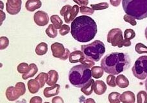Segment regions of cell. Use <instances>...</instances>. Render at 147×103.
Masks as SVG:
<instances>
[{
    "label": "cell",
    "mask_w": 147,
    "mask_h": 103,
    "mask_svg": "<svg viewBox=\"0 0 147 103\" xmlns=\"http://www.w3.org/2000/svg\"><path fill=\"white\" fill-rule=\"evenodd\" d=\"M51 49L54 57L60 58L64 55L66 49H65L64 45L61 43L55 42L51 44Z\"/></svg>",
    "instance_id": "12"
},
{
    "label": "cell",
    "mask_w": 147,
    "mask_h": 103,
    "mask_svg": "<svg viewBox=\"0 0 147 103\" xmlns=\"http://www.w3.org/2000/svg\"><path fill=\"white\" fill-rule=\"evenodd\" d=\"M94 80L91 79V80L84 85L83 87L81 88V92L86 95V96H90L92 93V91L94 90Z\"/></svg>",
    "instance_id": "22"
},
{
    "label": "cell",
    "mask_w": 147,
    "mask_h": 103,
    "mask_svg": "<svg viewBox=\"0 0 147 103\" xmlns=\"http://www.w3.org/2000/svg\"><path fill=\"white\" fill-rule=\"evenodd\" d=\"M120 101L121 102H135V95L131 91H125L120 95Z\"/></svg>",
    "instance_id": "17"
},
{
    "label": "cell",
    "mask_w": 147,
    "mask_h": 103,
    "mask_svg": "<svg viewBox=\"0 0 147 103\" xmlns=\"http://www.w3.org/2000/svg\"><path fill=\"white\" fill-rule=\"evenodd\" d=\"M48 79L46 83L49 86H53L56 84L59 80V74L56 70H51L48 72Z\"/></svg>",
    "instance_id": "18"
},
{
    "label": "cell",
    "mask_w": 147,
    "mask_h": 103,
    "mask_svg": "<svg viewBox=\"0 0 147 103\" xmlns=\"http://www.w3.org/2000/svg\"><path fill=\"white\" fill-rule=\"evenodd\" d=\"M116 82L117 85L121 88H125L129 86V81L127 79V77H125L124 75H118V77L116 78Z\"/></svg>",
    "instance_id": "21"
},
{
    "label": "cell",
    "mask_w": 147,
    "mask_h": 103,
    "mask_svg": "<svg viewBox=\"0 0 147 103\" xmlns=\"http://www.w3.org/2000/svg\"><path fill=\"white\" fill-rule=\"evenodd\" d=\"M60 89H61V86L59 84H55L53 86H50V87H46L45 88L43 91V95L46 98H50L58 95Z\"/></svg>",
    "instance_id": "13"
},
{
    "label": "cell",
    "mask_w": 147,
    "mask_h": 103,
    "mask_svg": "<svg viewBox=\"0 0 147 103\" xmlns=\"http://www.w3.org/2000/svg\"><path fill=\"white\" fill-rule=\"evenodd\" d=\"M21 5L22 0H7V11L10 15L18 14L21 11Z\"/></svg>",
    "instance_id": "9"
},
{
    "label": "cell",
    "mask_w": 147,
    "mask_h": 103,
    "mask_svg": "<svg viewBox=\"0 0 147 103\" xmlns=\"http://www.w3.org/2000/svg\"><path fill=\"white\" fill-rule=\"evenodd\" d=\"M85 56H86L82 51L78 50L75 51L70 53V55L69 56V60L70 62V63L71 64L78 63V62H80L82 60V59L85 57Z\"/></svg>",
    "instance_id": "16"
},
{
    "label": "cell",
    "mask_w": 147,
    "mask_h": 103,
    "mask_svg": "<svg viewBox=\"0 0 147 103\" xmlns=\"http://www.w3.org/2000/svg\"><path fill=\"white\" fill-rule=\"evenodd\" d=\"M109 7V5L107 2H102L96 5H91V7L94 10H104L106 9H108Z\"/></svg>",
    "instance_id": "30"
},
{
    "label": "cell",
    "mask_w": 147,
    "mask_h": 103,
    "mask_svg": "<svg viewBox=\"0 0 147 103\" xmlns=\"http://www.w3.org/2000/svg\"><path fill=\"white\" fill-rule=\"evenodd\" d=\"M134 76L140 80L147 78V56H140L136 60L132 68Z\"/></svg>",
    "instance_id": "6"
},
{
    "label": "cell",
    "mask_w": 147,
    "mask_h": 103,
    "mask_svg": "<svg viewBox=\"0 0 147 103\" xmlns=\"http://www.w3.org/2000/svg\"><path fill=\"white\" fill-rule=\"evenodd\" d=\"M48 79V74H46L45 72H40V74L38 75L36 78H35V80L39 83L40 88L44 87L46 83L47 82Z\"/></svg>",
    "instance_id": "26"
},
{
    "label": "cell",
    "mask_w": 147,
    "mask_h": 103,
    "mask_svg": "<svg viewBox=\"0 0 147 103\" xmlns=\"http://www.w3.org/2000/svg\"><path fill=\"white\" fill-rule=\"evenodd\" d=\"M123 37L121 29L113 28L107 34V42L111 43L113 47L118 46L119 48L123 47Z\"/></svg>",
    "instance_id": "8"
},
{
    "label": "cell",
    "mask_w": 147,
    "mask_h": 103,
    "mask_svg": "<svg viewBox=\"0 0 147 103\" xmlns=\"http://www.w3.org/2000/svg\"><path fill=\"white\" fill-rule=\"evenodd\" d=\"M30 69L25 74H23L22 76V78L24 80H26L28 79L29 78H32L37 74L38 72V67L36 64H31L29 65Z\"/></svg>",
    "instance_id": "20"
},
{
    "label": "cell",
    "mask_w": 147,
    "mask_h": 103,
    "mask_svg": "<svg viewBox=\"0 0 147 103\" xmlns=\"http://www.w3.org/2000/svg\"><path fill=\"white\" fill-rule=\"evenodd\" d=\"M30 69V66L26 63H21L18 65V71L20 74H25Z\"/></svg>",
    "instance_id": "32"
},
{
    "label": "cell",
    "mask_w": 147,
    "mask_h": 103,
    "mask_svg": "<svg viewBox=\"0 0 147 103\" xmlns=\"http://www.w3.org/2000/svg\"><path fill=\"white\" fill-rule=\"evenodd\" d=\"M116 77L114 76V75L113 74H109L108 76L107 77V80H106V81H107V85L111 86V87H116L117 84H116Z\"/></svg>",
    "instance_id": "35"
},
{
    "label": "cell",
    "mask_w": 147,
    "mask_h": 103,
    "mask_svg": "<svg viewBox=\"0 0 147 103\" xmlns=\"http://www.w3.org/2000/svg\"><path fill=\"white\" fill-rule=\"evenodd\" d=\"M48 52V44L46 42H40L35 48V53L39 56L45 55Z\"/></svg>",
    "instance_id": "23"
},
{
    "label": "cell",
    "mask_w": 147,
    "mask_h": 103,
    "mask_svg": "<svg viewBox=\"0 0 147 103\" xmlns=\"http://www.w3.org/2000/svg\"><path fill=\"white\" fill-rule=\"evenodd\" d=\"M136 37V33L132 29H127L124 31V38L126 40H132Z\"/></svg>",
    "instance_id": "31"
},
{
    "label": "cell",
    "mask_w": 147,
    "mask_h": 103,
    "mask_svg": "<svg viewBox=\"0 0 147 103\" xmlns=\"http://www.w3.org/2000/svg\"><path fill=\"white\" fill-rule=\"evenodd\" d=\"M122 6L126 14L136 19L147 17V0H122Z\"/></svg>",
    "instance_id": "4"
},
{
    "label": "cell",
    "mask_w": 147,
    "mask_h": 103,
    "mask_svg": "<svg viewBox=\"0 0 147 103\" xmlns=\"http://www.w3.org/2000/svg\"><path fill=\"white\" fill-rule=\"evenodd\" d=\"M95 102V101H94V100L92 99H87L86 101V102Z\"/></svg>",
    "instance_id": "47"
},
{
    "label": "cell",
    "mask_w": 147,
    "mask_h": 103,
    "mask_svg": "<svg viewBox=\"0 0 147 103\" xmlns=\"http://www.w3.org/2000/svg\"><path fill=\"white\" fill-rule=\"evenodd\" d=\"M41 6L42 2L40 0H28L25 4L26 9L31 12L39 9Z\"/></svg>",
    "instance_id": "15"
},
{
    "label": "cell",
    "mask_w": 147,
    "mask_h": 103,
    "mask_svg": "<svg viewBox=\"0 0 147 103\" xmlns=\"http://www.w3.org/2000/svg\"><path fill=\"white\" fill-rule=\"evenodd\" d=\"M123 19L125 22L130 24L132 26H134L137 24V22H136V21L135 20V18L133 17L131 15L125 14L123 17Z\"/></svg>",
    "instance_id": "39"
},
{
    "label": "cell",
    "mask_w": 147,
    "mask_h": 103,
    "mask_svg": "<svg viewBox=\"0 0 147 103\" xmlns=\"http://www.w3.org/2000/svg\"><path fill=\"white\" fill-rule=\"evenodd\" d=\"M70 55V51L68 49H65V52L64 53V55H62L61 58H60V59L62 60H66L67 58H69V56Z\"/></svg>",
    "instance_id": "43"
},
{
    "label": "cell",
    "mask_w": 147,
    "mask_h": 103,
    "mask_svg": "<svg viewBox=\"0 0 147 103\" xmlns=\"http://www.w3.org/2000/svg\"><path fill=\"white\" fill-rule=\"evenodd\" d=\"M52 102L55 103V102H64V100L62 99V97H53V99H52Z\"/></svg>",
    "instance_id": "45"
},
{
    "label": "cell",
    "mask_w": 147,
    "mask_h": 103,
    "mask_svg": "<svg viewBox=\"0 0 147 103\" xmlns=\"http://www.w3.org/2000/svg\"><path fill=\"white\" fill-rule=\"evenodd\" d=\"M72 7L71 6V5H65V6H64L62 8L61 11H60V14H61V15L62 16H64L65 15V13H66L68 10H69V9H71Z\"/></svg>",
    "instance_id": "41"
},
{
    "label": "cell",
    "mask_w": 147,
    "mask_h": 103,
    "mask_svg": "<svg viewBox=\"0 0 147 103\" xmlns=\"http://www.w3.org/2000/svg\"><path fill=\"white\" fill-rule=\"evenodd\" d=\"M80 63L84 65V66L89 67V68H92V67L94 66L95 62L92 60L85 56V57L82 59V60L80 62Z\"/></svg>",
    "instance_id": "36"
},
{
    "label": "cell",
    "mask_w": 147,
    "mask_h": 103,
    "mask_svg": "<svg viewBox=\"0 0 147 103\" xmlns=\"http://www.w3.org/2000/svg\"><path fill=\"white\" fill-rule=\"evenodd\" d=\"M46 33L50 38L53 39V38H55L57 36L58 33H57V29L53 26V24H50L46 29Z\"/></svg>",
    "instance_id": "27"
},
{
    "label": "cell",
    "mask_w": 147,
    "mask_h": 103,
    "mask_svg": "<svg viewBox=\"0 0 147 103\" xmlns=\"http://www.w3.org/2000/svg\"><path fill=\"white\" fill-rule=\"evenodd\" d=\"M9 45V40L7 37H1L0 38V49H5Z\"/></svg>",
    "instance_id": "37"
},
{
    "label": "cell",
    "mask_w": 147,
    "mask_h": 103,
    "mask_svg": "<svg viewBox=\"0 0 147 103\" xmlns=\"http://www.w3.org/2000/svg\"><path fill=\"white\" fill-rule=\"evenodd\" d=\"M104 70L102 67L100 66H93L91 68V74L92 76L95 79H98L103 76Z\"/></svg>",
    "instance_id": "24"
},
{
    "label": "cell",
    "mask_w": 147,
    "mask_h": 103,
    "mask_svg": "<svg viewBox=\"0 0 147 103\" xmlns=\"http://www.w3.org/2000/svg\"><path fill=\"white\" fill-rule=\"evenodd\" d=\"M121 0H110V3L111 5H113V7H118L121 3Z\"/></svg>",
    "instance_id": "44"
},
{
    "label": "cell",
    "mask_w": 147,
    "mask_h": 103,
    "mask_svg": "<svg viewBox=\"0 0 147 103\" xmlns=\"http://www.w3.org/2000/svg\"><path fill=\"white\" fill-rule=\"evenodd\" d=\"M81 50L84 55L94 62H98L105 52V44L99 40H96L91 44L81 45Z\"/></svg>",
    "instance_id": "5"
},
{
    "label": "cell",
    "mask_w": 147,
    "mask_h": 103,
    "mask_svg": "<svg viewBox=\"0 0 147 103\" xmlns=\"http://www.w3.org/2000/svg\"><path fill=\"white\" fill-rule=\"evenodd\" d=\"M65 1H66V0H65Z\"/></svg>",
    "instance_id": "50"
},
{
    "label": "cell",
    "mask_w": 147,
    "mask_h": 103,
    "mask_svg": "<svg viewBox=\"0 0 147 103\" xmlns=\"http://www.w3.org/2000/svg\"><path fill=\"white\" fill-rule=\"evenodd\" d=\"M71 32L70 27L67 24H62L61 28L59 29V33L61 36H65V35L68 34Z\"/></svg>",
    "instance_id": "38"
},
{
    "label": "cell",
    "mask_w": 147,
    "mask_h": 103,
    "mask_svg": "<svg viewBox=\"0 0 147 103\" xmlns=\"http://www.w3.org/2000/svg\"><path fill=\"white\" fill-rule=\"evenodd\" d=\"M137 102L138 103L147 102V93L145 91H140L137 94Z\"/></svg>",
    "instance_id": "29"
},
{
    "label": "cell",
    "mask_w": 147,
    "mask_h": 103,
    "mask_svg": "<svg viewBox=\"0 0 147 103\" xmlns=\"http://www.w3.org/2000/svg\"><path fill=\"white\" fill-rule=\"evenodd\" d=\"M107 90L106 84L102 80H97L94 81V93L98 96L104 94Z\"/></svg>",
    "instance_id": "14"
},
{
    "label": "cell",
    "mask_w": 147,
    "mask_h": 103,
    "mask_svg": "<svg viewBox=\"0 0 147 103\" xmlns=\"http://www.w3.org/2000/svg\"><path fill=\"white\" fill-rule=\"evenodd\" d=\"M97 33V24L88 15L75 18L71 24V34L79 42H88L94 39Z\"/></svg>",
    "instance_id": "1"
},
{
    "label": "cell",
    "mask_w": 147,
    "mask_h": 103,
    "mask_svg": "<svg viewBox=\"0 0 147 103\" xmlns=\"http://www.w3.org/2000/svg\"><path fill=\"white\" fill-rule=\"evenodd\" d=\"M34 20L35 23L39 26H45L49 23V16L48 13L39 10L35 13L34 15Z\"/></svg>",
    "instance_id": "10"
},
{
    "label": "cell",
    "mask_w": 147,
    "mask_h": 103,
    "mask_svg": "<svg viewBox=\"0 0 147 103\" xmlns=\"http://www.w3.org/2000/svg\"><path fill=\"white\" fill-rule=\"evenodd\" d=\"M51 22L52 23V24L55 26V28L57 29H60L62 26L63 24V21L61 19V18H60L58 15H53L51 16L50 17Z\"/></svg>",
    "instance_id": "25"
},
{
    "label": "cell",
    "mask_w": 147,
    "mask_h": 103,
    "mask_svg": "<svg viewBox=\"0 0 147 103\" xmlns=\"http://www.w3.org/2000/svg\"><path fill=\"white\" fill-rule=\"evenodd\" d=\"M91 77L90 68L83 64L73 67L68 74V79L70 83L77 88L83 87L91 80Z\"/></svg>",
    "instance_id": "3"
},
{
    "label": "cell",
    "mask_w": 147,
    "mask_h": 103,
    "mask_svg": "<svg viewBox=\"0 0 147 103\" xmlns=\"http://www.w3.org/2000/svg\"><path fill=\"white\" fill-rule=\"evenodd\" d=\"M123 45L125 46V47H129V46L131 45V42H130L129 40L124 39L123 42Z\"/></svg>",
    "instance_id": "46"
},
{
    "label": "cell",
    "mask_w": 147,
    "mask_h": 103,
    "mask_svg": "<svg viewBox=\"0 0 147 103\" xmlns=\"http://www.w3.org/2000/svg\"><path fill=\"white\" fill-rule=\"evenodd\" d=\"M80 12L84 15H91L94 13V10L91 7H88L87 6H82L80 8Z\"/></svg>",
    "instance_id": "34"
},
{
    "label": "cell",
    "mask_w": 147,
    "mask_h": 103,
    "mask_svg": "<svg viewBox=\"0 0 147 103\" xmlns=\"http://www.w3.org/2000/svg\"><path fill=\"white\" fill-rule=\"evenodd\" d=\"M42 102V99L39 96H35L33 97L30 100V103H41Z\"/></svg>",
    "instance_id": "42"
},
{
    "label": "cell",
    "mask_w": 147,
    "mask_h": 103,
    "mask_svg": "<svg viewBox=\"0 0 147 103\" xmlns=\"http://www.w3.org/2000/svg\"><path fill=\"white\" fill-rule=\"evenodd\" d=\"M145 38L147 40V26H146V28L145 30Z\"/></svg>",
    "instance_id": "48"
},
{
    "label": "cell",
    "mask_w": 147,
    "mask_h": 103,
    "mask_svg": "<svg viewBox=\"0 0 147 103\" xmlns=\"http://www.w3.org/2000/svg\"><path fill=\"white\" fill-rule=\"evenodd\" d=\"M79 12L80 8L78 5H74V6H73L65 13V15L64 16L65 22L66 23H70V22L74 21Z\"/></svg>",
    "instance_id": "11"
},
{
    "label": "cell",
    "mask_w": 147,
    "mask_h": 103,
    "mask_svg": "<svg viewBox=\"0 0 147 103\" xmlns=\"http://www.w3.org/2000/svg\"><path fill=\"white\" fill-rule=\"evenodd\" d=\"M28 90L31 94H34L39 91L40 88L39 83L36 80H30L28 82Z\"/></svg>",
    "instance_id": "19"
},
{
    "label": "cell",
    "mask_w": 147,
    "mask_h": 103,
    "mask_svg": "<svg viewBox=\"0 0 147 103\" xmlns=\"http://www.w3.org/2000/svg\"><path fill=\"white\" fill-rule=\"evenodd\" d=\"M120 94L116 92H111L109 95V101L112 103H119L120 101Z\"/></svg>",
    "instance_id": "28"
},
{
    "label": "cell",
    "mask_w": 147,
    "mask_h": 103,
    "mask_svg": "<svg viewBox=\"0 0 147 103\" xmlns=\"http://www.w3.org/2000/svg\"><path fill=\"white\" fill-rule=\"evenodd\" d=\"M135 50L137 53H147V47L142 43H138L135 46Z\"/></svg>",
    "instance_id": "33"
},
{
    "label": "cell",
    "mask_w": 147,
    "mask_h": 103,
    "mask_svg": "<svg viewBox=\"0 0 147 103\" xmlns=\"http://www.w3.org/2000/svg\"><path fill=\"white\" fill-rule=\"evenodd\" d=\"M101 67L107 74L118 75L130 68V58L127 53H109L101 60Z\"/></svg>",
    "instance_id": "2"
},
{
    "label": "cell",
    "mask_w": 147,
    "mask_h": 103,
    "mask_svg": "<svg viewBox=\"0 0 147 103\" xmlns=\"http://www.w3.org/2000/svg\"><path fill=\"white\" fill-rule=\"evenodd\" d=\"M26 92V87L23 82H18L16 86H10L7 88L5 92L7 99L10 101H14L18 99L21 96H23Z\"/></svg>",
    "instance_id": "7"
},
{
    "label": "cell",
    "mask_w": 147,
    "mask_h": 103,
    "mask_svg": "<svg viewBox=\"0 0 147 103\" xmlns=\"http://www.w3.org/2000/svg\"><path fill=\"white\" fill-rule=\"evenodd\" d=\"M145 89H146V91L147 92V79L146 80L145 82Z\"/></svg>",
    "instance_id": "49"
},
{
    "label": "cell",
    "mask_w": 147,
    "mask_h": 103,
    "mask_svg": "<svg viewBox=\"0 0 147 103\" xmlns=\"http://www.w3.org/2000/svg\"><path fill=\"white\" fill-rule=\"evenodd\" d=\"M73 2L80 6H87L89 4V0H73Z\"/></svg>",
    "instance_id": "40"
}]
</instances>
